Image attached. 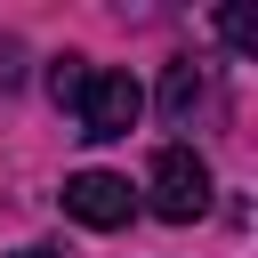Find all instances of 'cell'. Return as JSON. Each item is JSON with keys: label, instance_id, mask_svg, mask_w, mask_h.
I'll return each instance as SVG.
<instances>
[{"label": "cell", "instance_id": "obj_1", "mask_svg": "<svg viewBox=\"0 0 258 258\" xmlns=\"http://www.w3.org/2000/svg\"><path fill=\"white\" fill-rule=\"evenodd\" d=\"M137 113H145V89H137L129 73H113V64H89V81H81V97H73L81 137H89V145H113V137L137 129Z\"/></svg>", "mask_w": 258, "mask_h": 258}, {"label": "cell", "instance_id": "obj_2", "mask_svg": "<svg viewBox=\"0 0 258 258\" xmlns=\"http://www.w3.org/2000/svg\"><path fill=\"white\" fill-rule=\"evenodd\" d=\"M145 194H153V218L194 226V218L210 210V161H202L194 145H161L153 169H145Z\"/></svg>", "mask_w": 258, "mask_h": 258}, {"label": "cell", "instance_id": "obj_3", "mask_svg": "<svg viewBox=\"0 0 258 258\" xmlns=\"http://www.w3.org/2000/svg\"><path fill=\"white\" fill-rule=\"evenodd\" d=\"M64 210H73L81 226L113 234V226H129L137 194H129V177H113V169H81V177H64Z\"/></svg>", "mask_w": 258, "mask_h": 258}, {"label": "cell", "instance_id": "obj_4", "mask_svg": "<svg viewBox=\"0 0 258 258\" xmlns=\"http://www.w3.org/2000/svg\"><path fill=\"white\" fill-rule=\"evenodd\" d=\"M202 89H210V81H202V64H194V56H177V64L161 73V121H177V129H185V121H194V105H202Z\"/></svg>", "mask_w": 258, "mask_h": 258}, {"label": "cell", "instance_id": "obj_5", "mask_svg": "<svg viewBox=\"0 0 258 258\" xmlns=\"http://www.w3.org/2000/svg\"><path fill=\"white\" fill-rule=\"evenodd\" d=\"M81 81H89V56H73V48H64V56H48V97H56L64 113H73V97H81Z\"/></svg>", "mask_w": 258, "mask_h": 258}, {"label": "cell", "instance_id": "obj_6", "mask_svg": "<svg viewBox=\"0 0 258 258\" xmlns=\"http://www.w3.org/2000/svg\"><path fill=\"white\" fill-rule=\"evenodd\" d=\"M218 32H226V40H234V48H242V56H250V48H258V24H250V16H242V8H226V16H218Z\"/></svg>", "mask_w": 258, "mask_h": 258}, {"label": "cell", "instance_id": "obj_7", "mask_svg": "<svg viewBox=\"0 0 258 258\" xmlns=\"http://www.w3.org/2000/svg\"><path fill=\"white\" fill-rule=\"evenodd\" d=\"M16 81H24V48H16V40H0V89H16Z\"/></svg>", "mask_w": 258, "mask_h": 258}, {"label": "cell", "instance_id": "obj_8", "mask_svg": "<svg viewBox=\"0 0 258 258\" xmlns=\"http://www.w3.org/2000/svg\"><path fill=\"white\" fill-rule=\"evenodd\" d=\"M8 258H64L56 242H24V250H8Z\"/></svg>", "mask_w": 258, "mask_h": 258}]
</instances>
